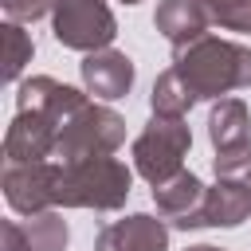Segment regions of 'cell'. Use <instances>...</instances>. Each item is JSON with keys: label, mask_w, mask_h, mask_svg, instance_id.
Listing matches in <instances>:
<instances>
[{"label": "cell", "mask_w": 251, "mask_h": 251, "mask_svg": "<svg viewBox=\"0 0 251 251\" xmlns=\"http://www.w3.org/2000/svg\"><path fill=\"white\" fill-rule=\"evenodd\" d=\"M86 102H90V98H86L82 90L59 82V78H51V75H31V78H24L20 90H16V110H39V114H47L51 122H59V129H63V122H67L78 106H86Z\"/></svg>", "instance_id": "8fae6325"}, {"label": "cell", "mask_w": 251, "mask_h": 251, "mask_svg": "<svg viewBox=\"0 0 251 251\" xmlns=\"http://www.w3.org/2000/svg\"><path fill=\"white\" fill-rule=\"evenodd\" d=\"M78 75H82L86 94H94L98 102H114V98H126L133 86V59L126 51H114V47L90 51L78 63Z\"/></svg>", "instance_id": "9c48e42d"}, {"label": "cell", "mask_w": 251, "mask_h": 251, "mask_svg": "<svg viewBox=\"0 0 251 251\" xmlns=\"http://www.w3.org/2000/svg\"><path fill=\"white\" fill-rule=\"evenodd\" d=\"M133 173L118 157H90V161H59L55 176V208H94L114 212L129 200Z\"/></svg>", "instance_id": "7a4b0ae2"}, {"label": "cell", "mask_w": 251, "mask_h": 251, "mask_svg": "<svg viewBox=\"0 0 251 251\" xmlns=\"http://www.w3.org/2000/svg\"><path fill=\"white\" fill-rule=\"evenodd\" d=\"M24 227V239H27V251H63L71 231H67V220L51 208V212H39V216H27L20 220Z\"/></svg>", "instance_id": "2e32d148"}, {"label": "cell", "mask_w": 251, "mask_h": 251, "mask_svg": "<svg viewBox=\"0 0 251 251\" xmlns=\"http://www.w3.org/2000/svg\"><path fill=\"white\" fill-rule=\"evenodd\" d=\"M149 106H153V114H161V118H184V114L196 106V94H192V90L184 86V78L169 67V71L157 75L153 94H149Z\"/></svg>", "instance_id": "9a60e30c"}, {"label": "cell", "mask_w": 251, "mask_h": 251, "mask_svg": "<svg viewBox=\"0 0 251 251\" xmlns=\"http://www.w3.org/2000/svg\"><path fill=\"white\" fill-rule=\"evenodd\" d=\"M0 39H4V82H16V78L24 75V67L31 63L35 43H31V35L24 31V24H12V20H4Z\"/></svg>", "instance_id": "e0dca14e"}, {"label": "cell", "mask_w": 251, "mask_h": 251, "mask_svg": "<svg viewBox=\"0 0 251 251\" xmlns=\"http://www.w3.org/2000/svg\"><path fill=\"white\" fill-rule=\"evenodd\" d=\"M208 12L200 0H161L157 12H153V27L173 43V47H184L200 35H208Z\"/></svg>", "instance_id": "7c38bea8"}, {"label": "cell", "mask_w": 251, "mask_h": 251, "mask_svg": "<svg viewBox=\"0 0 251 251\" xmlns=\"http://www.w3.org/2000/svg\"><path fill=\"white\" fill-rule=\"evenodd\" d=\"M204 196L208 188L200 184V176H192L188 169H180L173 180L165 184H153V204H157V216L169 220L173 227L180 231H192L200 227V208H204Z\"/></svg>", "instance_id": "30bf717a"}, {"label": "cell", "mask_w": 251, "mask_h": 251, "mask_svg": "<svg viewBox=\"0 0 251 251\" xmlns=\"http://www.w3.org/2000/svg\"><path fill=\"white\" fill-rule=\"evenodd\" d=\"M51 31L71 51H106L118 35V20L106 0H55Z\"/></svg>", "instance_id": "5b68a950"}, {"label": "cell", "mask_w": 251, "mask_h": 251, "mask_svg": "<svg viewBox=\"0 0 251 251\" xmlns=\"http://www.w3.org/2000/svg\"><path fill=\"white\" fill-rule=\"evenodd\" d=\"M208 137L216 149H227V145H243L251 141V114L239 98H220L208 114Z\"/></svg>", "instance_id": "5bb4252c"}, {"label": "cell", "mask_w": 251, "mask_h": 251, "mask_svg": "<svg viewBox=\"0 0 251 251\" xmlns=\"http://www.w3.org/2000/svg\"><path fill=\"white\" fill-rule=\"evenodd\" d=\"M94 251H169V224L149 212H133L98 231Z\"/></svg>", "instance_id": "ba28073f"}, {"label": "cell", "mask_w": 251, "mask_h": 251, "mask_svg": "<svg viewBox=\"0 0 251 251\" xmlns=\"http://www.w3.org/2000/svg\"><path fill=\"white\" fill-rule=\"evenodd\" d=\"M192 149V129L184 118H161L153 114L145 129L133 137V169L149 184H165L184 169V157Z\"/></svg>", "instance_id": "277c9868"}, {"label": "cell", "mask_w": 251, "mask_h": 251, "mask_svg": "<svg viewBox=\"0 0 251 251\" xmlns=\"http://www.w3.org/2000/svg\"><path fill=\"white\" fill-rule=\"evenodd\" d=\"M0 239H4L0 251H27V239H24L20 220H4V224H0Z\"/></svg>", "instance_id": "44dd1931"}, {"label": "cell", "mask_w": 251, "mask_h": 251, "mask_svg": "<svg viewBox=\"0 0 251 251\" xmlns=\"http://www.w3.org/2000/svg\"><path fill=\"white\" fill-rule=\"evenodd\" d=\"M173 71L200 98H227L231 90L251 86V47L220 35H200L184 47H173Z\"/></svg>", "instance_id": "6da1fadb"}, {"label": "cell", "mask_w": 251, "mask_h": 251, "mask_svg": "<svg viewBox=\"0 0 251 251\" xmlns=\"http://www.w3.org/2000/svg\"><path fill=\"white\" fill-rule=\"evenodd\" d=\"M122 4H137V0H122Z\"/></svg>", "instance_id": "603a6c76"}, {"label": "cell", "mask_w": 251, "mask_h": 251, "mask_svg": "<svg viewBox=\"0 0 251 251\" xmlns=\"http://www.w3.org/2000/svg\"><path fill=\"white\" fill-rule=\"evenodd\" d=\"M212 169H216V180H239V184H251V141L216 149Z\"/></svg>", "instance_id": "ac0fdd59"}, {"label": "cell", "mask_w": 251, "mask_h": 251, "mask_svg": "<svg viewBox=\"0 0 251 251\" xmlns=\"http://www.w3.org/2000/svg\"><path fill=\"white\" fill-rule=\"evenodd\" d=\"M184 251H224V247H212V243H192V247H184Z\"/></svg>", "instance_id": "7402d4cb"}, {"label": "cell", "mask_w": 251, "mask_h": 251, "mask_svg": "<svg viewBox=\"0 0 251 251\" xmlns=\"http://www.w3.org/2000/svg\"><path fill=\"white\" fill-rule=\"evenodd\" d=\"M55 176L59 161H31V165H4V200L20 216H39L55 208Z\"/></svg>", "instance_id": "8992f818"}, {"label": "cell", "mask_w": 251, "mask_h": 251, "mask_svg": "<svg viewBox=\"0 0 251 251\" xmlns=\"http://www.w3.org/2000/svg\"><path fill=\"white\" fill-rule=\"evenodd\" d=\"M59 145V122H51L39 110H16L8 133H4V157L8 165H31L55 157Z\"/></svg>", "instance_id": "52a82bcc"}, {"label": "cell", "mask_w": 251, "mask_h": 251, "mask_svg": "<svg viewBox=\"0 0 251 251\" xmlns=\"http://www.w3.org/2000/svg\"><path fill=\"white\" fill-rule=\"evenodd\" d=\"M251 216V184L216 180L200 208V227H239Z\"/></svg>", "instance_id": "4fadbf2b"}, {"label": "cell", "mask_w": 251, "mask_h": 251, "mask_svg": "<svg viewBox=\"0 0 251 251\" xmlns=\"http://www.w3.org/2000/svg\"><path fill=\"white\" fill-rule=\"evenodd\" d=\"M0 8L12 24H35L47 12H55V0H0Z\"/></svg>", "instance_id": "ffe728a7"}, {"label": "cell", "mask_w": 251, "mask_h": 251, "mask_svg": "<svg viewBox=\"0 0 251 251\" xmlns=\"http://www.w3.org/2000/svg\"><path fill=\"white\" fill-rule=\"evenodd\" d=\"M208 20L227 31H251V0H200Z\"/></svg>", "instance_id": "d6986e66"}, {"label": "cell", "mask_w": 251, "mask_h": 251, "mask_svg": "<svg viewBox=\"0 0 251 251\" xmlns=\"http://www.w3.org/2000/svg\"><path fill=\"white\" fill-rule=\"evenodd\" d=\"M122 141H126V118L102 102H86L63 122L55 157L63 165L90 161V157H114Z\"/></svg>", "instance_id": "3957f363"}]
</instances>
